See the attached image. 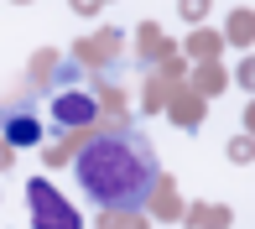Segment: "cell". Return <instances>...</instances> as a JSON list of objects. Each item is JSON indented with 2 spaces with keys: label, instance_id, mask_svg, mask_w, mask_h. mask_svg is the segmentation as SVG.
Returning a JSON list of instances; mask_svg holds the SVG:
<instances>
[{
  "label": "cell",
  "instance_id": "obj_1",
  "mask_svg": "<svg viewBox=\"0 0 255 229\" xmlns=\"http://www.w3.org/2000/svg\"><path fill=\"white\" fill-rule=\"evenodd\" d=\"M78 188L99 203V209H141L156 188V151L146 135L135 130H115V135H99L78 151Z\"/></svg>",
  "mask_w": 255,
  "mask_h": 229
},
{
  "label": "cell",
  "instance_id": "obj_2",
  "mask_svg": "<svg viewBox=\"0 0 255 229\" xmlns=\"http://www.w3.org/2000/svg\"><path fill=\"white\" fill-rule=\"evenodd\" d=\"M26 198H31V214H37V229H78V214L57 198L47 182H31Z\"/></svg>",
  "mask_w": 255,
  "mask_h": 229
},
{
  "label": "cell",
  "instance_id": "obj_3",
  "mask_svg": "<svg viewBox=\"0 0 255 229\" xmlns=\"http://www.w3.org/2000/svg\"><path fill=\"white\" fill-rule=\"evenodd\" d=\"M57 120H68V125L73 120H94V105H89L84 94H63L57 99Z\"/></svg>",
  "mask_w": 255,
  "mask_h": 229
},
{
  "label": "cell",
  "instance_id": "obj_4",
  "mask_svg": "<svg viewBox=\"0 0 255 229\" xmlns=\"http://www.w3.org/2000/svg\"><path fill=\"white\" fill-rule=\"evenodd\" d=\"M5 135H10V146H31L37 141V120H21L16 114V120H5Z\"/></svg>",
  "mask_w": 255,
  "mask_h": 229
},
{
  "label": "cell",
  "instance_id": "obj_5",
  "mask_svg": "<svg viewBox=\"0 0 255 229\" xmlns=\"http://www.w3.org/2000/svg\"><path fill=\"white\" fill-rule=\"evenodd\" d=\"M229 31H235L240 42H250V37H255V16H250V10H240V16H235V26H229Z\"/></svg>",
  "mask_w": 255,
  "mask_h": 229
},
{
  "label": "cell",
  "instance_id": "obj_6",
  "mask_svg": "<svg viewBox=\"0 0 255 229\" xmlns=\"http://www.w3.org/2000/svg\"><path fill=\"white\" fill-rule=\"evenodd\" d=\"M229 156H235V162H250V156H255V146H250V135H240V141L229 146Z\"/></svg>",
  "mask_w": 255,
  "mask_h": 229
},
{
  "label": "cell",
  "instance_id": "obj_7",
  "mask_svg": "<svg viewBox=\"0 0 255 229\" xmlns=\"http://www.w3.org/2000/svg\"><path fill=\"white\" fill-rule=\"evenodd\" d=\"M182 10H188V16H203V10H208V0H182Z\"/></svg>",
  "mask_w": 255,
  "mask_h": 229
},
{
  "label": "cell",
  "instance_id": "obj_8",
  "mask_svg": "<svg viewBox=\"0 0 255 229\" xmlns=\"http://www.w3.org/2000/svg\"><path fill=\"white\" fill-rule=\"evenodd\" d=\"M240 78H245V84L255 89V57H250V68H245V73H240Z\"/></svg>",
  "mask_w": 255,
  "mask_h": 229
},
{
  "label": "cell",
  "instance_id": "obj_9",
  "mask_svg": "<svg viewBox=\"0 0 255 229\" xmlns=\"http://www.w3.org/2000/svg\"><path fill=\"white\" fill-rule=\"evenodd\" d=\"M250 120H255V114H250Z\"/></svg>",
  "mask_w": 255,
  "mask_h": 229
}]
</instances>
